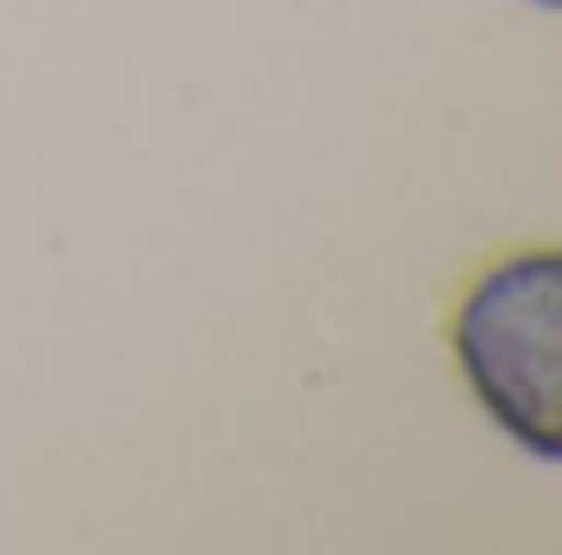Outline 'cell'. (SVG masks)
Wrapping results in <instances>:
<instances>
[{"instance_id":"cell-1","label":"cell","mask_w":562,"mask_h":555,"mask_svg":"<svg viewBox=\"0 0 562 555\" xmlns=\"http://www.w3.org/2000/svg\"><path fill=\"white\" fill-rule=\"evenodd\" d=\"M458 373L517 451L562 464V249L491 262L451 314Z\"/></svg>"},{"instance_id":"cell-2","label":"cell","mask_w":562,"mask_h":555,"mask_svg":"<svg viewBox=\"0 0 562 555\" xmlns=\"http://www.w3.org/2000/svg\"><path fill=\"white\" fill-rule=\"evenodd\" d=\"M537 7H562V0H537Z\"/></svg>"}]
</instances>
